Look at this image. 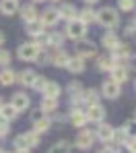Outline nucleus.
I'll return each mask as SVG.
<instances>
[{
	"instance_id": "412c9836",
	"label": "nucleus",
	"mask_w": 136,
	"mask_h": 153,
	"mask_svg": "<svg viewBox=\"0 0 136 153\" xmlns=\"http://www.w3.org/2000/svg\"><path fill=\"white\" fill-rule=\"evenodd\" d=\"M68 60H70V54L64 50V48L54 50V54H52V66H56V68H66Z\"/></svg>"
},
{
	"instance_id": "f8f14e48",
	"label": "nucleus",
	"mask_w": 136,
	"mask_h": 153,
	"mask_svg": "<svg viewBox=\"0 0 136 153\" xmlns=\"http://www.w3.org/2000/svg\"><path fill=\"white\" fill-rule=\"evenodd\" d=\"M56 8H58L60 21L64 19V21L68 23V21H72V19H79V8H76V4H72V2H62V4L56 6Z\"/></svg>"
},
{
	"instance_id": "8fccbe9b",
	"label": "nucleus",
	"mask_w": 136,
	"mask_h": 153,
	"mask_svg": "<svg viewBox=\"0 0 136 153\" xmlns=\"http://www.w3.org/2000/svg\"><path fill=\"white\" fill-rule=\"evenodd\" d=\"M31 4H43V2H48V0H29Z\"/></svg>"
},
{
	"instance_id": "4d7b16f0",
	"label": "nucleus",
	"mask_w": 136,
	"mask_h": 153,
	"mask_svg": "<svg viewBox=\"0 0 136 153\" xmlns=\"http://www.w3.org/2000/svg\"><path fill=\"white\" fill-rule=\"evenodd\" d=\"M0 153H4V149H0Z\"/></svg>"
},
{
	"instance_id": "c03bdc74",
	"label": "nucleus",
	"mask_w": 136,
	"mask_h": 153,
	"mask_svg": "<svg viewBox=\"0 0 136 153\" xmlns=\"http://www.w3.org/2000/svg\"><path fill=\"white\" fill-rule=\"evenodd\" d=\"M99 153H118V147L111 145V143H107V145H103V147L99 149Z\"/></svg>"
},
{
	"instance_id": "79ce46f5",
	"label": "nucleus",
	"mask_w": 136,
	"mask_h": 153,
	"mask_svg": "<svg viewBox=\"0 0 136 153\" xmlns=\"http://www.w3.org/2000/svg\"><path fill=\"white\" fill-rule=\"evenodd\" d=\"M124 35L126 37H136V21H130L128 25L124 27Z\"/></svg>"
},
{
	"instance_id": "f03ea898",
	"label": "nucleus",
	"mask_w": 136,
	"mask_h": 153,
	"mask_svg": "<svg viewBox=\"0 0 136 153\" xmlns=\"http://www.w3.org/2000/svg\"><path fill=\"white\" fill-rule=\"evenodd\" d=\"M41 143V134L33 132V130H27V132H21L12 139V147L15 151H31L35 149L37 145Z\"/></svg>"
},
{
	"instance_id": "4468645a",
	"label": "nucleus",
	"mask_w": 136,
	"mask_h": 153,
	"mask_svg": "<svg viewBox=\"0 0 136 153\" xmlns=\"http://www.w3.org/2000/svg\"><path fill=\"white\" fill-rule=\"evenodd\" d=\"M109 54H111V58L115 60V64H126V60L132 56V48H130V44L122 42L115 50H111Z\"/></svg>"
},
{
	"instance_id": "c756f323",
	"label": "nucleus",
	"mask_w": 136,
	"mask_h": 153,
	"mask_svg": "<svg viewBox=\"0 0 136 153\" xmlns=\"http://www.w3.org/2000/svg\"><path fill=\"white\" fill-rule=\"evenodd\" d=\"M50 128H52V116H46V118H41L39 122H33V124H31V130L37 132V134H43V132H48Z\"/></svg>"
},
{
	"instance_id": "c9c22d12",
	"label": "nucleus",
	"mask_w": 136,
	"mask_h": 153,
	"mask_svg": "<svg viewBox=\"0 0 136 153\" xmlns=\"http://www.w3.org/2000/svg\"><path fill=\"white\" fill-rule=\"evenodd\" d=\"M10 62H12V54L6 50V48H0V68L10 66Z\"/></svg>"
},
{
	"instance_id": "6e6552de",
	"label": "nucleus",
	"mask_w": 136,
	"mask_h": 153,
	"mask_svg": "<svg viewBox=\"0 0 136 153\" xmlns=\"http://www.w3.org/2000/svg\"><path fill=\"white\" fill-rule=\"evenodd\" d=\"M99 93H101V97H105V100H118L120 95H122V85H118V83H113L111 79H105L103 83H101V89H99Z\"/></svg>"
},
{
	"instance_id": "49530a36",
	"label": "nucleus",
	"mask_w": 136,
	"mask_h": 153,
	"mask_svg": "<svg viewBox=\"0 0 136 153\" xmlns=\"http://www.w3.org/2000/svg\"><path fill=\"white\" fill-rule=\"evenodd\" d=\"M54 120L58 122V124H64V122L68 120V116H62V114H58V112H56V114H54ZM54 120H52V122H54Z\"/></svg>"
},
{
	"instance_id": "603ef678",
	"label": "nucleus",
	"mask_w": 136,
	"mask_h": 153,
	"mask_svg": "<svg viewBox=\"0 0 136 153\" xmlns=\"http://www.w3.org/2000/svg\"><path fill=\"white\" fill-rule=\"evenodd\" d=\"M15 153H31V151H15Z\"/></svg>"
},
{
	"instance_id": "5fc2aeb1",
	"label": "nucleus",
	"mask_w": 136,
	"mask_h": 153,
	"mask_svg": "<svg viewBox=\"0 0 136 153\" xmlns=\"http://www.w3.org/2000/svg\"><path fill=\"white\" fill-rule=\"evenodd\" d=\"M132 120H136V110H134V116H132Z\"/></svg>"
},
{
	"instance_id": "4be33fe9",
	"label": "nucleus",
	"mask_w": 136,
	"mask_h": 153,
	"mask_svg": "<svg viewBox=\"0 0 136 153\" xmlns=\"http://www.w3.org/2000/svg\"><path fill=\"white\" fill-rule=\"evenodd\" d=\"M17 73H19V71H15V68H10V66L0 68V85H2V87L15 85V83H17Z\"/></svg>"
},
{
	"instance_id": "39448f33",
	"label": "nucleus",
	"mask_w": 136,
	"mask_h": 153,
	"mask_svg": "<svg viewBox=\"0 0 136 153\" xmlns=\"http://www.w3.org/2000/svg\"><path fill=\"white\" fill-rule=\"evenodd\" d=\"M95 132L91 130V128H81L79 132H76V137H74V147L79 149V151H89L93 145H95Z\"/></svg>"
},
{
	"instance_id": "0eeeda50",
	"label": "nucleus",
	"mask_w": 136,
	"mask_h": 153,
	"mask_svg": "<svg viewBox=\"0 0 136 153\" xmlns=\"http://www.w3.org/2000/svg\"><path fill=\"white\" fill-rule=\"evenodd\" d=\"M85 116H87V122H95V124H101L105 122V116H107V110L101 105V103H95V105H87L85 108Z\"/></svg>"
},
{
	"instance_id": "de8ad7c7",
	"label": "nucleus",
	"mask_w": 136,
	"mask_h": 153,
	"mask_svg": "<svg viewBox=\"0 0 136 153\" xmlns=\"http://www.w3.org/2000/svg\"><path fill=\"white\" fill-rule=\"evenodd\" d=\"M4 42H6V35H4V31H0V48L4 46Z\"/></svg>"
},
{
	"instance_id": "4c0bfd02",
	"label": "nucleus",
	"mask_w": 136,
	"mask_h": 153,
	"mask_svg": "<svg viewBox=\"0 0 136 153\" xmlns=\"http://www.w3.org/2000/svg\"><path fill=\"white\" fill-rule=\"evenodd\" d=\"M46 85H48V79L43 75H37V79H35V83H33V91H37V93H43V89H46Z\"/></svg>"
},
{
	"instance_id": "a878e982",
	"label": "nucleus",
	"mask_w": 136,
	"mask_h": 153,
	"mask_svg": "<svg viewBox=\"0 0 136 153\" xmlns=\"http://www.w3.org/2000/svg\"><path fill=\"white\" fill-rule=\"evenodd\" d=\"M79 21H82L85 25L97 23V10H95L93 6H85L82 10H79Z\"/></svg>"
},
{
	"instance_id": "9d476101",
	"label": "nucleus",
	"mask_w": 136,
	"mask_h": 153,
	"mask_svg": "<svg viewBox=\"0 0 136 153\" xmlns=\"http://www.w3.org/2000/svg\"><path fill=\"white\" fill-rule=\"evenodd\" d=\"M39 21L43 23V27L48 29V27H56L60 23V15H58V8L56 6H46L43 8V13L39 15Z\"/></svg>"
},
{
	"instance_id": "9b49d317",
	"label": "nucleus",
	"mask_w": 136,
	"mask_h": 153,
	"mask_svg": "<svg viewBox=\"0 0 136 153\" xmlns=\"http://www.w3.org/2000/svg\"><path fill=\"white\" fill-rule=\"evenodd\" d=\"M10 103L15 105V110L21 114V112H27L31 108V97H29L25 91H15L12 97H10Z\"/></svg>"
},
{
	"instance_id": "a211bd4d",
	"label": "nucleus",
	"mask_w": 136,
	"mask_h": 153,
	"mask_svg": "<svg viewBox=\"0 0 136 153\" xmlns=\"http://www.w3.org/2000/svg\"><path fill=\"white\" fill-rule=\"evenodd\" d=\"M120 44H122V39H120V35H118L115 31H109V29H107V31L101 35V46H103L105 50H109V52L115 50Z\"/></svg>"
},
{
	"instance_id": "58836bf2",
	"label": "nucleus",
	"mask_w": 136,
	"mask_h": 153,
	"mask_svg": "<svg viewBox=\"0 0 136 153\" xmlns=\"http://www.w3.org/2000/svg\"><path fill=\"white\" fill-rule=\"evenodd\" d=\"M122 128H124V132L128 134V139H130V137H136V120H126V122L122 124Z\"/></svg>"
},
{
	"instance_id": "e433bc0d",
	"label": "nucleus",
	"mask_w": 136,
	"mask_h": 153,
	"mask_svg": "<svg viewBox=\"0 0 136 153\" xmlns=\"http://www.w3.org/2000/svg\"><path fill=\"white\" fill-rule=\"evenodd\" d=\"M85 91V89H82ZM76 93V95H70V105L72 108H87V103H85V93Z\"/></svg>"
},
{
	"instance_id": "ea45409f",
	"label": "nucleus",
	"mask_w": 136,
	"mask_h": 153,
	"mask_svg": "<svg viewBox=\"0 0 136 153\" xmlns=\"http://www.w3.org/2000/svg\"><path fill=\"white\" fill-rule=\"evenodd\" d=\"M8 134H10V122L0 116V139H4V137H8Z\"/></svg>"
},
{
	"instance_id": "f704fd0d",
	"label": "nucleus",
	"mask_w": 136,
	"mask_h": 153,
	"mask_svg": "<svg viewBox=\"0 0 136 153\" xmlns=\"http://www.w3.org/2000/svg\"><path fill=\"white\" fill-rule=\"evenodd\" d=\"M82 89H85V87H82V83H81V81H76V79H74V81H70V83H66V89H64V91H66L68 95H76V93H81Z\"/></svg>"
},
{
	"instance_id": "ddd939ff",
	"label": "nucleus",
	"mask_w": 136,
	"mask_h": 153,
	"mask_svg": "<svg viewBox=\"0 0 136 153\" xmlns=\"http://www.w3.org/2000/svg\"><path fill=\"white\" fill-rule=\"evenodd\" d=\"M93 132H95V139H97V141H101L103 145H107V143L113 141V126L107 124V122L97 124V128H95Z\"/></svg>"
},
{
	"instance_id": "20e7f679",
	"label": "nucleus",
	"mask_w": 136,
	"mask_h": 153,
	"mask_svg": "<svg viewBox=\"0 0 136 153\" xmlns=\"http://www.w3.org/2000/svg\"><path fill=\"white\" fill-rule=\"evenodd\" d=\"M97 44H93L91 39H79L74 42V56H79L82 60H91V58H97Z\"/></svg>"
},
{
	"instance_id": "7c9ffc66",
	"label": "nucleus",
	"mask_w": 136,
	"mask_h": 153,
	"mask_svg": "<svg viewBox=\"0 0 136 153\" xmlns=\"http://www.w3.org/2000/svg\"><path fill=\"white\" fill-rule=\"evenodd\" d=\"M70 151H72V143H70V141H66V139H62V141L54 143V145H52L46 153H70Z\"/></svg>"
},
{
	"instance_id": "3c124183",
	"label": "nucleus",
	"mask_w": 136,
	"mask_h": 153,
	"mask_svg": "<svg viewBox=\"0 0 136 153\" xmlns=\"http://www.w3.org/2000/svg\"><path fill=\"white\" fill-rule=\"evenodd\" d=\"M50 2H56V4H58V2H64V0H50Z\"/></svg>"
},
{
	"instance_id": "72a5a7b5",
	"label": "nucleus",
	"mask_w": 136,
	"mask_h": 153,
	"mask_svg": "<svg viewBox=\"0 0 136 153\" xmlns=\"http://www.w3.org/2000/svg\"><path fill=\"white\" fill-rule=\"evenodd\" d=\"M136 10V0H118V13H132Z\"/></svg>"
},
{
	"instance_id": "a19ab883",
	"label": "nucleus",
	"mask_w": 136,
	"mask_h": 153,
	"mask_svg": "<svg viewBox=\"0 0 136 153\" xmlns=\"http://www.w3.org/2000/svg\"><path fill=\"white\" fill-rule=\"evenodd\" d=\"M41 118H46V114H43L39 108H35V110L29 112V122H31V124H33V122H39Z\"/></svg>"
},
{
	"instance_id": "bf43d9fd",
	"label": "nucleus",
	"mask_w": 136,
	"mask_h": 153,
	"mask_svg": "<svg viewBox=\"0 0 136 153\" xmlns=\"http://www.w3.org/2000/svg\"><path fill=\"white\" fill-rule=\"evenodd\" d=\"M134 21H136V17H134Z\"/></svg>"
},
{
	"instance_id": "7ed1b4c3",
	"label": "nucleus",
	"mask_w": 136,
	"mask_h": 153,
	"mask_svg": "<svg viewBox=\"0 0 136 153\" xmlns=\"http://www.w3.org/2000/svg\"><path fill=\"white\" fill-rule=\"evenodd\" d=\"M87 31H89V25H85L82 21L79 19H72V21H68L66 27H64V37L66 39H72V42H79V39H85L87 37Z\"/></svg>"
},
{
	"instance_id": "6ab92c4d",
	"label": "nucleus",
	"mask_w": 136,
	"mask_h": 153,
	"mask_svg": "<svg viewBox=\"0 0 136 153\" xmlns=\"http://www.w3.org/2000/svg\"><path fill=\"white\" fill-rule=\"evenodd\" d=\"M66 71H68L70 75H82V73L87 71V60H82L79 56H70V60H68V64H66Z\"/></svg>"
},
{
	"instance_id": "aec40b11",
	"label": "nucleus",
	"mask_w": 136,
	"mask_h": 153,
	"mask_svg": "<svg viewBox=\"0 0 136 153\" xmlns=\"http://www.w3.org/2000/svg\"><path fill=\"white\" fill-rule=\"evenodd\" d=\"M35 79H37V73L31 71V68H23V71L17 73V83H19L21 87H33Z\"/></svg>"
},
{
	"instance_id": "864d4df0",
	"label": "nucleus",
	"mask_w": 136,
	"mask_h": 153,
	"mask_svg": "<svg viewBox=\"0 0 136 153\" xmlns=\"http://www.w3.org/2000/svg\"><path fill=\"white\" fill-rule=\"evenodd\" d=\"M2 103H4V100H2V97H0V108H2Z\"/></svg>"
},
{
	"instance_id": "bb28decb",
	"label": "nucleus",
	"mask_w": 136,
	"mask_h": 153,
	"mask_svg": "<svg viewBox=\"0 0 136 153\" xmlns=\"http://www.w3.org/2000/svg\"><path fill=\"white\" fill-rule=\"evenodd\" d=\"M39 110H41L46 116H52V114H56V112H58V100H52V97H43V95H41Z\"/></svg>"
},
{
	"instance_id": "1a4fd4ad",
	"label": "nucleus",
	"mask_w": 136,
	"mask_h": 153,
	"mask_svg": "<svg viewBox=\"0 0 136 153\" xmlns=\"http://www.w3.org/2000/svg\"><path fill=\"white\" fill-rule=\"evenodd\" d=\"M130 68L126 66V64H115L111 71H109V79L113 81V83H118V85H124L126 81H130Z\"/></svg>"
},
{
	"instance_id": "393cba45",
	"label": "nucleus",
	"mask_w": 136,
	"mask_h": 153,
	"mask_svg": "<svg viewBox=\"0 0 136 153\" xmlns=\"http://www.w3.org/2000/svg\"><path fill=\"white\" fill-rule=\"evenodd\" d=\"M25 33H27L31 39H37V37H41V35L46 33V27H43V23H41L39 19H37V21L25 25Z\"/></svg>"
},
{
	"instance_id": "13d9d810",
	"label": "nucleus",
	"mask_w": 136,
	"mask_h": 153,
	"mask_svg": "<svg viewBox=\"0 0 136 153\" xmlns=\"http://www.w3.org/2000/svg\"><path fill=\"white\" fill-rule=\"evenodd\" d=\"M134 87H136V81H134Z\"/></svg>"
},
{
	"instance_id": "c85d7f7f",
	"label": "nucleus",
	"mask_w": 136,
	"mask_h": 153,
	"mask_svg": "<svg viewBox=\"0 0 136 153\" xmlns=\"http://www.w3.org/2000/svg\"><path fill=\"white\" fill-rule=\"evenodd\" d=\"M0 116H2L4 120H8V122H15V120L19 118V112L15 110V105H12L10 102H8V103L4 102V103H2V108H0Z\"/></svg>"
},
{
	"instance_id": "37998d69",
	"label": "nucleus",
	"mask_w": 136,
	"mask_h": 153,
	"mask_svg": "<svg viewBox=\"0 0 136 153\" xmlns=\"http://www.w3.org/2000/svg\"><path fill=\"white\" fill-rule=\"evenodd\" d=\"M126 149L130 153H136V137H130V139L126 141Z\"/></svg>"
},
{
	"instance_id": "2f4dec72",
	"label": "nucleus",
	"mask_w": 136,
	"mask_h": 153,
	"mask_svg": "<svg viewBox=\"0 0 136 153\" xmlns=\"http://www.w3.org/2000/svg\"><path fill=\"white\" fill-rule=\"evenodd\" d=\"M39 68H43V66H48V64H52V54L48 50H41L37 56H35V60H33Z\"/></svg>"
},
{
	"instance_id": "f3484780",
	"label": "nucleus",
	"mask_w": 136,
	"mask_h": 153,
	"mask_svg": "<svg viewBox=\"0 0 136 153\" xmlns=\"http://www.w3.org/2000/svg\"><path fill=\"white\" fill-rule=\"evenodd\" d=\"M113 66H115V60L111 58V54H97V58H95V68H97L99 73H109Z\"/></svg>"
},
{
	"instance_id": "423d86ee",
	"label": "nucleus",
	"mask_w": 136,
	"mask_h": 153,
	"mask_svg": "<svg viewBox=\"0 0 136 153\" xmlns=\"http://www.w3.org/2000/svg\"><path fill=\"white\" fill-rule=\"evenodd\" d=\"M39 52H41V48L37 46V42L31 39V42H25V44H21V46L17 48V58L23 60V62H33Z\"/></svg>"
},
{
	"instance_id": "a18cd8bd",
	"label": "nucleus",
	"mask_w": 136,
	"mask_h": 153,
	"mask_svg": "<svg viewBox=\"0 0 136 153\" xmlns=\"http://www.w3.org/2000/svg\"><path fill=\"white\" fill-rule=\"evenodd\" d=\"M126 66L130 68V73H132V71H136V54H132V56L126 60Z\"/></svg>"
},
{
	"instance_id": "473e14b6",
	"label": "nucleus",
	"mask_w": 136,
	"mask_h": 153,
	"mask_svg": "<svg viewBox=\"0 0 136 153\" xmlns=\"http://www.w3.org/2000/svg\"><path fill=\"white\" fill-rule=\"evenodd\" d=\"M126 141H128V134L124 132V128H113V141H111V145H115V147H120V145H126Z\"/></svg>"
},
{
	"instance_id": "f257e3e1",
	"label": "nucleus",
	"mask_w": 136,
	"mask_h": 153,
	"mask_svg": "<svg viewBox=\"0 0 136 153\" xmlns=\"http://www.w3.org/2000/svg\"><path fill=\"white\" fill-rule=\"evenodd\" d=\"M120 13H118V8H113V6H103V8H99L97 10V25L105 27V31H115L118 27H120Z\"/></svg>"
},
{
	"instance_id": "b1692460",
	"label": "nucleus",
	"mask_w": 136,
	"mask_h": 153,
	"mask_svg": "<svg viewBox=\"0 0 136 153\" xmlns=\"http://www.w3.org/2000/svg\"><path fill=\"white\" fill-rule=\"evenodd\" d=\"M19 8H21L19 0H0V13H2L4 17H12V15H17Z\"/></svg>"
},
{
	"instance_id": "dca6fc26",
	"label": "nucleus",
	"mask_w": 136,
	"mask_h": 153,
	"mask_svg": "<svg viewBox=\"0 0 136 153\" xmlns=\"http://www.w3.org/2000/svg\"><path fill=\"white\" fill-rule=\"evenodd\" d=\"M19 15H21V21H23L25 25H27V23H33V21H37V19H39L37 6H35V4H31V2L19 8Z\"/></svg>"
},
{
	"instance_id": "2eb2a0df",
	"label": "nucleus",
	"mask_w": 136,
	"mask_h": 153,
	"mask_svg": "<svg viewBox=\"0 0 136 153\" xmlns=\"http://www.w3.org/2000/svg\"><path fill=\"white\" fill-rule=\"evenodd\" d=\"M68 122L79 130L87 126L89 122H87V116H85V108H72L70 114H68Z\"/></svg>"
},
{
	"instance_id": "6e6d98bb",
	"label": "nucleus",
	"mask_w": 136,
	"mask_h": 153,
	"mask_svg": "<svg viewBox=\"0 0 136 153\" xmlns=\"http://www.w3.org/2000/svg\"><path fill=\"white\" fill-rule=\"evenodd\" d=\"M4 153H15V151H4Z\"/></svg>"
},
{
	"instance_id": "5701e85b",
	"label": "nucleus",
	"mask_w": 136,
	"mask_h": 153,
	"mask_svg": "<svg viewBox=\"0 0 136 153\" xmlns=\"http://www.w3.org/2000/svg\"><path fill=\"white\" fill-rule=\"evenodd\" d=\"M64 93V89H62V85L58 83V81H48V85H46V89H43V97H52V100H60V95Z\"/></svg>"
},
{
	"instance_id": "09e8293b",
	"label": "nucleus",
	"mask_w": 136,
	"mask_h": 153,
	"mask_svg": "<svg viewBox=\"0 0 136 153\" xmlns=\"http://www.w3.org/2000/svg\"><path fill=\"white\" fill-rule=\"evenodd\" d=\"M82 2H85V4H87V6H95V4H97V2H99V0H82Z\"/></svg>"
},
{
	"instance_id": "cd10ccee",
	"label": "nucleus",
	"mask_w": 136,
	"mask_h": 153,
	"mask_svg": "<svg viewBox=\"0 0 136 153\" xmlns=\"http://www.w3.org/2000/svg\"><path fill=\"white\" fill-rule=\"evenodd\" d=\"M85 103L87 105H95V103H101V93L97 87H85Z\"/></svg>"
}]
</instances>
